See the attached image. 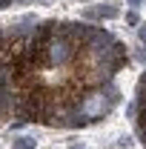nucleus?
Returning a JSON list of instances; mask_svg holds the SVG:
<instances>
[{"label": "nucleus", "mask_w": 146, "mask_h": 149, "mask_svg": "<svg viewBox=\"0 0 146 149\" xmlns=\"http://www.w3.org/2000/svg\"><path fill=\"white\" fill-rule=\"evenodd\" d=\"M129 120L135 126L138 141L146 146V69L135 83V95H132V103H129Z\"/></svg>", "instance_id": "2"}, {"label": "nucleus", "mask_w": 146, "mask_h": 149, "mask_svg": "<svg viewBox=\"0 0 146 149\" xmlns=\"http://www.w3.org/2000/svg\"><path fill=\"white\" fill-rule=\"evenodd\" d=\"M12 112L26 123L83 129L117 109L126 43L80 20H46L6 32Z\"/></svg>", "instance_id": "1"}, {"label": "nucleus", "mask_w": 146, "mask_h": 149, "mask_svg": "<svg viewBox=\"0 0 146 149\" xmlns=\"http://www.w3.org/2000/svg\"><path fill=\"white\" fill-rule=\"evenodd\" d=\"M15 118L12 112V89H9V55H6V32L0 29V126Z\"/></svg>", "instance_id": "3"}]
</instances>
